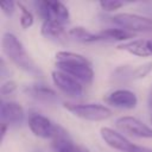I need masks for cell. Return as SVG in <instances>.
<instances>
[{"instance_id": "cell-1", "label": "cell", "mask_w": 152, "mask_h": 152, "mask_svg": "<svg viewBox=\"0 0 152 152\" xmlns=\"http://www.w3.org/2000/svg\"><path fill=\"white\" fill-rule=\"evenodd\" d=\"M55 58L57 70L72 76L81 83L90 84L93 82L94 70L87 57L71 51H58Z\"/></svg>"}, {"instance_id": "cell-2", "label": "cell", "mask_w": 152, "mask_h": 152, "mask_svg": "<svg viewBox=\"0 0 152 152\" xmlns=\"http://www.w3.org/2000/svg\"><path fill=\"white\" fill-rule=\"evenodd\" d=\"M1 46H2L4 53L15 66H18L23 71L31 74L33 76L42 75V70L34 63V61L30 57L23 43L18 39L15 34L11 32H5L1 38Z\"/></svg>"}, {"instance_id": "cell-3", "label": "cell", "mask_w": 152, "mask_h": 152, "mask_svg": "<svg viewBox=\"0 0 152 152\" xmlns=\"http://www.w3.org/2000/svg\"><path fill=\"white\" fill-rule=\"evenodd\" d=\"M63 107L76 118L88 121H103L113 115L110 108L100 103H71L64 102Z\"/></svg>"}, {"instance_id": "cell-4", "label": "cell", "mask_w": 152, "mask_h": 152, "mask_svg": "<svg viewBox=\"0 0 152 152\" xmlns=\"http://www.w3.org/2000/svg\"><path fill=\"white\" fill-rule=\"evenodd\" d=\"M34 6H36L37 12L40 15V18H43V21L52 20V21H57V23H61L64 25L65 23H68L69 18H70L68 7L61 1L39 0V1L34 2Z\"/></svg>"}, {"instance_id": "cell-5", "label": "cell", "mask_w": 152, "mask_h": 152, "mask_svg": "<svg viewBox=\"0 0 152 152\" xmlns=\"http://www.w3.org/2000/svg\"><path fill=\"white\" fill-rule=\"evenodd\" d=\"M112 21L120 28L129 32H152V18L142 17L133 13H118L114 14Z\"/></svg>"}, {"instance_id": "cell-6", "label": "cell", "mask_w": 152, "mask_h": 152, "mask_svg": "<svg viewBox=\"0 0 152 152\" xmlns=\"http://www.w3.org/2000/svg\"><path fill=\"white\" fill-rule=\"evenodd\" d=\"M51 78L53 84L58 90H61L64 95L69 97H80L83 94V86L80 81L74 78L72 76L59 71L53 70L51 72Z\"/></svg>"}, {"instance_id": "cell-7", "label": "cell", "mask_w": 152, "mask_h": 152, "mask_svg": "<svg viewBox=\"0 0 152 152\" xmlns=\"http://www.w3.org/2000/svg\"><path fill=\"white\" fill-rule=\"evenodd\" d=\"M27 124H28V128L36 137L42 139H51V140L59 127V125L52 122L49 118L39 113L31 114L28 116Z\"/></svg>"}, {"instance_id": "cell-8", "label": "cell", "mask_w": 152, "mask_h": 152, "mask_svg": "<svg viewBox=\"0 0 152 152\" xmlns=\"http://www.w3.org/2000/svg\"><path fill=\"white\" fill-rule=\"evenodd\" d=\"M115 126L124 133L137 137L152 139V127L133 116H121L116 119Z\"/></svg>"}, {"instance_id": "cell-9", "label": "cell", "mask_w": 152, "mask_h": 152, "mask_svg": "<svg viewBox=\"0 0 152 152\" xmlns=\"http://www.w3.org/2000/svg\"><path fill=\"white\" fill-rule=\"evenodd\" d=\"M104 102L112 107L120 109H133L138 104V97L135 93L128 89H115L103 97Z\"/></svg>"}, {"instance_id": "cell-10", "label": "cell", "mask_w": 152, "mask_h": 152, "mask_svg": "<svg viewBox=\"0 0 152 152\" xmlns=\"http://www.w3.org/2000/svg\"><path fill=\"white\" fill-rule=\"evenodd\" d=\"M100 135L109 147L121 152H134L138 147V145L131 142L126 137L110 127H101Z\"/></svg>"}, {"instance_id": "cell-11", "label": "cell", "mask_w": 152, "mask_h": 152, "mask_svg": "<svg viewBox=\"0 0 152 152\" xmlns=\"http://www.w3.org/2000/svg\"><path fill=\"white\" fill-rule=\"evenodd\" d=\"M51 141H52L51 145L55 152H90L87 147L75 144L71 137L69 135V133L62 126L58 127Z\"/></svg>"}, {"instance_id": "cell-12", "label": "cell", "mask_w": 152, "mask_h": 152, "mask_svg": "<svg viewBox=\"0 0 152 152\" xmlns=\"http://www.w3.org/2000/svg\"><path fill=\"white\" fill-rule=\"evenodd\" d=\"M0 115H1V122L6 125H18L23 121L25 112L20 103L15 101H4L1 100L0 104Z\"/></svg>"}, {"instance_id": "cell-13", "label": "cell", "mask_w": 152, "mask_h": 152, "mask_svg": "<svg viewBox=\"0 0 152 152\" xmlns=\"http://www.w3.org/2000/svg\"><path fill=\"white\" fill-rule=\"evenodd\" d=\"M25 91L30 96H32L37 100H40V101L52 102V101L58 100L57 93L52 88H50L49 86H46L44 83H33V84L26 86Z\"/></svg>"}, {"instance_id": "cell-14", "label": "cell", "mask_w": 152, "mask_h": 152, "mask_svg": "<svg viewBox=\"0 0 152 152\" xmlns=\"http://www.w3.org/2000/svg\"><path fill=\"white\" fill-rule=\"evenodd\" d=\"M40 32L45 38L49 39H55V40H65L66 39V31L64 28V25L57 21H52V20H45L42 24L40 27Z\"/></svg>"}, {"instance_id": "cell-15", "label": "cell", "mask_w": 152, "mask_h": 152, "mask_svg": "<svg viewBox=\"0 0 152 152\" xmlns=\"http://www.w3.org/2000/svg\"><path fill=\"white\" fill-rule=\"evenodd\" d=\"M116 49L126 51L134 56H139V57L151 56V53L147 49V40H145V39H132V40H128L125 43H120L116 46Z\"/></svg>"}, {"instance_id": "cell-16", "label": "cell", "mask_w": 152, "mask_h": 152, "mask_svg": "<svg viewBox=\"0 0 152 152\" xmlns=\"http://www.w3.org/2000/svg\"><path fill=\"white\" fill-rule=\"evenodd\" d=\"M68 34L71 38H74L75 40H78V42H82V43H95V42L104 40L100 33L95 34V33L88 31L86 27H82V26H75V27L70 28Z\"/></svg>"}, {"instance_id": "cell-17", "label": "cell", "mask_w": 152, "mask_h": 152, "mask_svg": "<svg viewBox=\"0 0 152 152\" xmlns=\"http://www.w3.org/2000/svg\"><path fill=\"white\" fill-rule=\"evenodd\" d=\"M100 34L102 36V38L104 40H119L121 43L132 40L134 38V33L129 32L127 30L124 28H114V27H109V28H104L100 32Z\"/></svg>"}, {"instance_id": "cell-18", "label": "cell", "mask_w": 152, "mask_h": 152, "mask_svg": "<svg viewBox=\"0 0 152 152\" xmlns=\"http://www.w3.org/2000/svg\"><path fill=\"white\" fill-rule=\"evenodd\" d=\"M133 69L134 68H132L129 65H120V66H118L114 70V72L112 74L113 82L116 83V84H125L129 80H133L132 78Z\"/></svg>"}, {"instance_id": "cell-19", "label": "cell", "mask_w": 152, "mask_h": 152, "mask_svg": "<svg viewBox=\"0 0 152 152\" xmlns=\"http://www.w3.org/2000/svg\"><path fill=\"white\" fill-rule=\"evenodd\" d=\"M15 4H17V7L19 8V11H20V25H21V27L24 30L30 28L34 23L33 14L21 2H15Z\"/></svg>"}, {"instance_id": "cell-20", "label": "cell", "mask_w": 152, "mask_h": 152, "mask_svg": "<svg viewBox=\"0 0 152 152\" xmlns=\"http://www.w3.org/2000/svg\"><path fill=\"white\" fill-rule=\"evenodd\" d=\"M152 71V62H146L144 64H140L133 69L132 78L133 80H141L146 77Z\"/></svg>"}, {"instance_id": "cell-21", "label": "cell", "mask_w": 152, "mask_h": 152, "mask_svg": "<svg viewBox=\"0 0 152 152\" xmlns=\"http://www.w3.org/2000/svg\"><path fill=\"white\" fill-rule=\"evenodd\" d=\"M99 5H100V7H101L103 11L113 12V11H116V10L121 8V7L125 5V2H122V1H116V0H114V1H109V0H108V1H100Z\"/></svg>"}, {"instance_id": "cell-22", "label": "cell", "mask_w": 152, "mask_h": 152, "mask_svg": "<svg viewBox=\"0 0 152 152\" xmlns=\"http://www.w3.org/2000/svg\"><path fill=\"white\" fill-rule=\"evenodd\" d=\"M18 88V84L15 81H12V80H8L6 82H4L0 87V93L1 95H10V94H13Z\"/></svg>"}, {"instance_id": "cell-23", "label": "cell", "mask_w": 152, "mask_h": 152, "mask_svg": "<svg viewBox=\"0 0 152 152\" xmlns=\"http://www.w3.org/2000/svg\"><path fill=\"white\" fill-rule=\"evenodd\" d=\"M0 7H1V11H2L6 15H12L13 12L15 11L17 4H15V2H12V1H2V2L0 4Z\"/></svg>"}, {"instance_id": "cell-24", "label": "cell", "mask_w": 152, "mask_h": 152, "mask_svg": "<svg viewBox=\"0 0 152 152\" xmlns=\"http://www.w3.org/2000/svg\"><path fill=\"white\" fill-rule=\"evenodd\" d=\"M147 106L152 110V86H151L150 91H148V95H147Z\"/></svg>"}, {"instance_id": "cell-25", "label": "cell", "mask_w": 152, "mask_h": 152, "mask_svg": "<svg viewBox=\"0 0 152 152\" xmlns=\"http://www.w3.org/2000/svg\"><path fill=\"white\" fill-rule=\"evenodd\" d=\"M7 127H10V126L6 125V124H2V122H1V140H4V138H5V135H6Z\"/></svg>"}, {"instance_id": "cell-26", "label": "cell", "mask_w": 152, "mask_h": 152, "mask_svg": "<svg viewBox=\"0 0 152 152\" xmlns=\"http://www.w3.org/2000/svg\"><path fill=\"white\" fill-rule=\"evenodd\" d=\"M134 152H152V150H151V148L142 147V146H139V145H138V147H137V150H135Z\"/></svg>"}, {"instance_id": "cell-27", "label": "cell", "mask_w": 152, "mask_h": 152, "mask_svg": "<svg viewBox=\"0 0 152 152\" xmlns=\"http://www.w3.org/2000/svg\"><path fill=\"white\" fill-rule=\"evenodd\" d=\"M147 49H148L150 53L152 55V39H148L147 40Z\"/></svg>"}, {"instance_id": "cell-28", "label": "cell", "mask_w": 152, "mask_h": 152, "mask_svg": "<svg viewBox=\"0 0 152 152\" xmlns=\"http://www.w3.org/2000/svg\"><path fill=\"white\" fill-rule=\"evenodd\" d=\"M150 121H151V125H152V116H151V120Z\"/></svg>"}]
</instances>
